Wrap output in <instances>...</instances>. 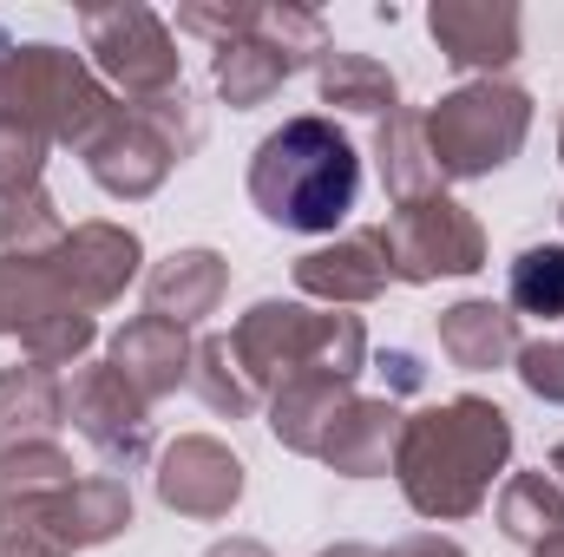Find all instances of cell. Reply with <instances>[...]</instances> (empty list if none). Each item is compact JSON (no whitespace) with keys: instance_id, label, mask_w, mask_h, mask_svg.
Returning a JSON list of instances; mask_svg holds the SVG:
<instances>
[{"instance_id":"1","label":"cell","mask_w":564,"mask_h":557,"mask_svg":"<svg viewBox=\"0 0 564 557\" xmlns=\"http://www.w3.org/2000/svg\"><path fill=\"white\" fill-rule=\"evenodd\" d=\"M512 459V419L479 394H459L446 407H426L401 426L394 472L408 485V505L421 518H466L486 505L492 479Z\"/></svg>"},{"instance_id":"2","label":"cell","mask_w":564,"mask_h":557,"mask_svg":"<svg viewBox=\"0 0 564 557\" xmlns=\"http://www.w3.org/2000/svg\"><path fill=\"white\" fill-rule=\"evenodd\" d=\"M250 197L276 230H302V237H328L355 197H361V157L355 139L335 119H289L282 132L257 144L250 164Z\"/></svg>"},{"instance_id":"3","label":"cell","mask_w":564,"mask_h":557,"mask_svg":"<svg viewBox=\"0 0 564 557\" xmlns=\"http://www.w3.org/2000/svg\"><path fill=\"white\" fill-rule=\"evenodd\" d=\"M230 354L237 368L250 374L257 394H282L289 381H355L361 361H368V335L355 315H315L302 302H257L237 335H230Z\"/></svg>"},{"instance_id":"4","label":"cell","mask_w":564,"mask_h":557,"mask_svg":"<svg viewBox=\"0 0 564 557\" xmlns=\"http://www.w3.org/2000/svg\"><path fill=\"white\" fill-rule=\"evenodd\" d=\"M112 112L119 106L106 99V86L86 73L79 53H66V46H13V53H0V119L40 132L46 144L86 151L106 132Z\"/></svg>"},{"instance_id":"5","label":"cell","mask_w":564,"mask_h":557,"mask_svg":"<svg viewBox=\"0 0 564 557\" xmlns=\"http://www.w3.org/2000/svg\"><path fill=\"white\" fill-rule=\"evenodd\" d=\"M197 139H204V119L191 112V99L177 86L164 99L119 106L106 119V132L86 144V171L99 177V190H112V197L132 204V197H151L171 177V164L197 151Z\"/></svg>"},{"instance_id":"6","label":"cell","mask_w":564,"mask_h":557,"mask_svg":"<svg viewBox=\"0 0 564 557\" xmlns=\"http://www.w3.org/2000/svg\"><path fill=\"white\" fill-rule=\"evenodd\" d=\"M525 132H532V99L499 79L459 86L426 112V151H433L440 177H486V171L512 164Z\"/></svg>"},{"instance_id":"7","label":"cell","mask_w":564,"mask_h":557,"mask_svg":"<svg viewBox=\"0 0 564 557\" xmlns=\"http://www.w3.org/2000/svg\"><path fill=\"white\" fill-rule=\"evenodd\" d=\"M0 335H20L26 361L59 374L66 361H79L93 348V315L59 288V276L46 263H13L0 256Z\"/></svg>"},{"instance_id":"8","label":"cell","mask_w":564,"mask_h":557,"mask_svg":"<svg viewBox=\"0 0 564 557\" xmlns=\"http://www.w3.org/2000/svg\"><path fill=\"white\" fill-rule=\"evenodd\" d=\"M388 270L401 282H433V276H473L486 263V237L479 217L459 210L453 197H426V204H401L381 230Z\"/></svg>"},{"instance_id":"9","label":"cell","mask_w":564,"mask_h":557,"mask_svg":"<svg viewBox=\"0 0 564 557\" xmlns=\"http://www.w3.org/2000/svg\"><path fill=\"white\" fill-rule=\"evenodd\" d=\"M308 53H328L322 20L308 7H263V20L243 40L217 46V92L230 106H263Z\"/></svg>"},{"instance_id":"10","label":"cell","mask_w":564,"mask_h":557,"mask_svg":"<svg viewBox=\"0 0 564 557\" xmlns=\"http://www.w3.org/2000/svg\"><path fill=\"white\" fill-rule=\"evenodd\" d=\"M132 525V492H126V479H112V472H79V479H66V485H53V492H40L33 505H20V512H7L0 518V532H26V538H40V545H53V551H86V545H106V538H119Z\"/></svg>"},{"instance_id":"11","label":"cell","mask_w":564,"mask_h":557,"mask_svg":"<svg viewBox=\"0 0 564 557\" xmlns=\"http://www.w3.org/2000/svg\"><path fill=\"white\" fill-rule=\"evenodd\" d=\"M79 33H86V53L99 59V73L119 79L132 106L184 86L177 79V46H171L164 20L151 7H99V13L79 20Z\"/></svg>"},{"instance_id":"12","label":"cell","mask_w":564,"mask_h":557,"mask_svg":"<svg viewBox=\"0 0 564 557\" xmlns=\"http://www.w3.org/2000/svg\"><path fill=\"white\" fill-rule=\"evenodd\" d=\"M59 401H66V419L99 446V459L112 466H139L151 452V414L144 401L126 387L119 368H79L59 381Z\"/></svg>"},{"instance_id":"13","label":"cell","mask_w":564,"mask_h":557,"mask_svg":"<svg viewBox=\"0 0 564 557\" xmlns=\"http://www.w3.org/2000/svg\"><path fill=\"white\" fill-rule=\"evenodd\" d=\"M139 263H144V250L132 230H119V223H79V230H66V243L53 250L46 270L93 315V308H106V302L126 295V282L139 276Z\"/></svg>"},{"instance_id":"14","label":"cell","mask_w":564,"mask_h":557,"mask_svg":"<svg viewBox=\"0 0 564 557\" xmlns=\"http://www.w3.org/2000/svg\"><path fill=\"white\" fill-rule=\"evenodd\" d=\"M158 499L171 512H184V518H224L243 499V466H237L230 446L191 433L158 459Z\"/></svg>"},{"instance_id":"15","label":"cell","mask_w":564,"mask_h":557,"mask_svg":"<svg viewBox=\"0 0 564 557\" xmlns=\"http://www.w3.org/2000/svg\"><path fill=\"white\" fill-rule=\"evenodd\" d=\"M433 40L459 73H492L519 59V7L506 0H440L433 7Z\"/></svg>"},{"instance_id":"16","label":"cell","mask_w":564,"mask_h":557,"mask_svg":"<svg viewBox=\"0 0 564 557\" xmlns=\"http://www.w3.org/2000/svg\"><path fill=\"white\" fill-rule=\"evenodd\" d=\"M191 341H184V328L177 321H164V315H139V321H126L119 335H112V368L126 374V387L139 394L144 407L151 401H164V394H177V381H191Z\"/></svg>"},{"instance_id":"17","label":"cell","mask_w":564,"mask_h":557,"mask_svg":"<svg viewBox=\"0 0 564 557\" xmlns=\"http://www.w3.org/2000/svg\"><path fill=\"white\" fill-rule=\"evenodd\" d=\"M388 282H394V270H388V250L375 230H355L335 250H308L295 263V288L322 295V302H375Z\"/></svg>"},{"instance_id":"18","label":"cell","mask_w":564,"mask_h":557,"mask_svg":"<svg viewBox=\"0 0 564 557\" xmlns=\"http://www.w3.org/2000/svg\"><path fill=\"white\" fill-rule=\"evenodd\" d=\"M440 354L466 374L506 368V361H519V315L499 302H453L440 315Z\"/></svg>"},{"instance_id":"19","label":"cell","mask_w":564,"mask_h":557,"mask_svg":"<svg viewBox=\"0 0 564 557\" xmlns=\"http://www.w3.org/2000/svg\"><path fill=\"white\" fill-rule=\"evenodd\" d=\"M224 282H230V270H224L217 250H177V256H164L144 276V295H151V315L191 328V321H204L224 302Z\"/></svg>"},{"instance_id":"20","label":"cell","mask_w":564,"mask_h":557,"mask_svg":"<svg viewBox=\"0 0 564 557\" xmlns=\"http://www.w3.org/2000/svg\"><path fill=\"white\" fill-rule=\"evenodd\" d=\"M348 407H355L348 381H322V374H308V381H289L282 394H270V426H276L282 446L322 459V446L335 439V426H341Z\"/></svg>"},{"instance_id":"21","label":"cell","mask_w":564,"mask_h":557,"mask_svg":"<svg viewBox=\"0 0 564 557\" xmlns=\"http://www.w3.org/2000/svg\"><path fill=\"white\" fill-rule=\"evenodd\" d=\"M401 407L394 401H355L341 426H335V439L322 446V466H335V472H348V479H368V472H388V459H394V446H401Z\"/></svg>"},{"instance_id":"22","label":"cell","mask_w":564,"mask_h":557,"mask_svg":"<svg viewBox=\"0 0 564 557\" xmlns=\"http://www.w3.org/2000/svg\"><path fill=\"white\" fill-rule=\"evenodd\" d=\"M59 419H66L59 374H46V368H33V361L0 374V452L53 439V433H59Z\"/></svg>"},{"instance_id":"23","label":"cell","mask_w":564,"mask_h":557,"mask_svg":"<svg viewBox=\"0 0 564 557\" xmlns=\"http://www.w3.org/2000/svg\"><path fill=\"white\" fill-rule=\"evenodd\" d=\"M375 151H381V184H388L394 210H401V204L440 197V164H433V151H426V119H414V112H388Z\"/></svg>"},{"instance_id":"24","label":"cell","mask_w":564,"mask_h":557,"mask_svg":"<svg viewBox=\"0 0 564 557\" xmlns=\"http://www.w3.org/2000/svg\"><path fill=\"white\" fill-rule=\"evenodd\" d=\"M499 525H506V538H519V545H552L564 538V485L552 472H519V479H506V492H499Z\"/></svg>"},{"instance_id":"25","label":"cell","mask_w":564,"mask_h":557,"mask_svg":"<svg viewBox=\"0 0 564 557\" xmlns=\"http://www.w3.org/2000/svg\"><path fill=\"white\" fill-rule=\"evenodd\" d=\"M59 243H66V217L53 210V197L40 184L20 197H0V250L13 263H53Z\"/></svg>"},{"instance_id":"26","label":"cell","mask_w":564,"mask_h":557,"mask_svg":"<svg viewBox=\"0 0 564 557\" xmlns=\"http://www.w3.org/2000/svg\"><path fill=\"white\" fill-rule=\"evenodd\" d=\"M322 99L328 106H355V112H394V73L368 53H322Z\"/></svg>"},{"instance_id":"27","label":"cell","mask_w":564,"mask_h":557,"mask_svg":"<svg viewBox=\"0 0 564 557\" xmlns=\"http://www.w3.org/2000/svg\"><path fill=\"white\" fill-rule=\"evenodd\" d=\"M66 479H79V472H73V459H66L53 439L0 452V518L20 512V505H33L40 492H53V485H66Z\"/></svg>"},{"instance_id":"28","label":"cell","mask_w":564,"mask_h":557,"mask_svg":"<svg viewBox=\"0 0 564 557\" xmlns=\"http://www.w3.org/2000/svg\"><path fill=\"white\" fill-rule=\"evenodd\" d=\"M191 381H197V394H204L210 414L243 419L250 407H257V387H250V374L237 368L230 341H197V354H191Z\"/></svg>"},{"instance_id":"29","label":"cell","mask_w":564,"mask_h":557,"mask_svg":"<svg viewBox=\"0 0 564 557\" xmlns=\"http://www.w3.org/2000/svg\"><path fill=\"white\" fill-rule=\"evenodd\" d=\"M512 308L539 321H564V243H539L512 263Z\"/></svg>"},{"instance_id":"30","label":"cell","mask_w":564,"mask_h":557,"mask_svg":"<svg viewBox=\"0 0 564 557\" xmlns=\"http://www.w3.org/2000/svg\"><path fill=\"white\" fill-rule=\"evenodd\" d=\"M40 164H46V139L26 132V125H13V119H0V197L33 190L40 184Z\"/></svg>"},{"instance_id":"31","label":"cell","mask_w":564,"mask_h":557,"mask_svg":"<svg viewBox=\"0 0 564 557\" xmlns=\"http://www.w3.org/2000/svg\"><path fill=\"white\" fill-rule=\"evenodd\" d=\"M519 381H525L539 401H558L564 407V341H532V348H519Z\"/></svg>"},{"instance_id":"32","label":"cell","mask_w":564,"mask_h":557,"mask_svg":"<svg viewBox=\"0 0 564 557\" xmlns=\"http://www.w3.org/2000/svg\"><path fill=\"white\" fill-rule=\"evenodd\" d=\"M388 557H466L453 538H440V532H421V538H408V545H394Z\"/></svg>"},{"instance_id":"33","label":"cell","mask_w":564,"mask_h":557,"mask_svg":"<svg viewBox=\"0 0 564 557\" xmlns=\"http://www.w3.org/2000/svg\"><path fill=\"white\" fill-rule=\"evenodd\" d=\"M0 557H59V551L40 545V538H26V532H0Z\"/></svg>"},{"instance_id":"34","label":"cell","mask_w":564,"mask_h":557,"mask_svg":"<svg viewBox=\"0 0 564 557\" xmlns=\"http://www.w3.org/2000/svg\"><path fill=\"white\" fill-rule=\"evenodd\" d=\"M204 557H270L263 545H250V538H230V545H210Z\"/></svg>"},{"instance_id":"35","label":"cell","mask_w":564,"mask_h":557,"mask_svg":"<svg viewBox=\"0 0 564 557\" xmlns=\"http://www.w3.org/2000/svg\"><path fill=\"white\" fill-rule=\"evenodd\" d=\"M328 557H388V551H368V545H341V551H328Z\"/></svg>"},{"instance_id":"36","label":"cell","mask_w":564,"mask_h":557,"mask_svg":"<svg viewBox=\"0 0 564 557\" xmlns=\"http://www.w3.org/2000/svg\"><path fill=\"white\" fill-rule=\"evenodd\" d=\"M552 479H558V485H564V446H558V452H552Z\"/></svg>"},{"instance_id":"37","label":"cell","mask_w":564,"mask_h":557,"mask_svg":"<svg viewBox=\"0 0 564 557\" xmlns=\"http://www.w3.org/2000/svg\"><path fill=\"white\" fill-rule=\"evenodd\" d=\"M539 557H564V538H552V545H539Z\"/></svg>"},{"instance_id":"38","label":"cell","mask_w":564,"mask_h":557,"mask_svg":"<svg viewBox=\"0 0 564 557\" xmlns=\"http://www.w3.org/2000/svg\"><path fill=\"white\" fill-rule=\"evenodd\" d=\"M558 151H564V132H558Z\"/></svg>"}]
</instances>
